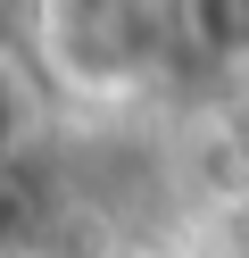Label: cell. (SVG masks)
I'll return each instance as SVG.
<instances>
[{
	"mask_svg": "<svg viewBox=\"0 0 249 258\" xmlns=\"http://www.w3.org/2000/svg\"><path fill=\"white\" fill-rule=\"evenodd\" d=\"M17 142H25V84H17V67L0 58V167L17 158Z\"/></svg>",
	"mask_w": 249,
	"mask_h": 258,
	"instance_id": "7a4b0ae2",
	"label": "cell"
},
{
	"mask_svg": "<svg viewBox=\"0 0 249 258\" xmlns=\"http://www.w3.org/2000/svg\"><path fill=\"white\" fill-rule=\"evenodd\" d=\"M83 258H125V250H83Z\"/></svg>",
	"mask_w": 249,
	"mask_h": 258,
	"instance_id": "3957f363",
	"label": "cell"
},
{
	"mask_svg": "<svg viewBox=\"0 0 249 258\" xmlns=\"http://www.w3.org/2000/svg\"><path fill=\"white\" fill-rule=\"evenodd\" d=\"M175 17L158 9H42L33 17V50H42L50 84L75 100H125L158 75Z\"/></svg>",
	"mask_w": 249,
	"mask_h": 258,
	"instance_id": "6da1fadb",
	"label": "cell"
}]
</instances>
